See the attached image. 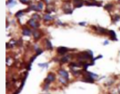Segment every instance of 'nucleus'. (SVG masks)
<instances>
[{
	"instance_id": "obj_10",
	"label": "nucleus",
	"mask_w": 120,
	"mask_h": 94,
	"mask_svg": "<svg viewBox=\"0 0 120 94\" xmlns=\"http://www.w3.org/2000/svg\"><path fill=\"white\" fill-rule=\"evenodd\" d=\"M86 5H97V6H99V5H101V2H86Z\"/></svg>"
},
{
	"instance_id": "obj_7",
	"label": "nucleus",
	"mask_w": 120,
	"mask_h": 94,
	"mask_svg": "<svg viewBox=\"0 0 120 94\" xmlns=\"http://www.w3.org/2000/svg\"><path fill=\"white\" fill-rule=\"evenodd\" d=\"M32 34H33V36L35 40L39 39L41 36V32L39 31V30H34L33 32H32Z\"/></svg>"
},
{
	"instance_id": "obj_17",
	"label": "nucleus",
	"mask_w": 120,
	"mask_h": 94,
	"mask_svg": "<svg viewBox=\"0 0 120 94\" xmlns=\"http://www.w3.org/2000/svg\"><path fill=\"white\" fill-rule=\"evenodd\" d=\"M38 8H39V11H41L43 9V3L42 2H39V3H38Z\"/></svg>"
},
{
	"instance_id": "obj_8",
	"label": "nucleus",
	"mask_w": 120,
	"mask_h": 94,
	"mask_svg": "<svg viewBox=\"0 0 120 94\" xmlns=\"http://www.w3.org/2000/svg\"><path fill=\"white\" fill-rule=\"evenodd\" d=\"M22 33H23L24 35H27V36H29V35H31L32 31L28 28H24L22 29Z\"/></svg>"
},
{
	"instance_id": "obj_20",
	"label": "nucleus",
	"mask_w": 120,
	"mask_h": 94,
	"mask_svg": "<svg viewBox=\"0 0 120 94\" xmlns=\"http://www.w3.org/2000/svg\"><path fill=\"white\" fill-rule=\"evenodd\" d=\"M49 63H39V66L41 67H47Z\"/></svg>"
},
{
	"instance_id": "obj_22",
	"label": "nucleus",
	"mask_w": 120,
	"mask_h": 94,
	"mask_svg": "<svg viewBox=\"0 0 120 94\" xmlns=\"http://www.w3.org/2000/svg\"><path fill=\"white\" fill-rule=\"evenodd\" d=\"M22 3H23V4H26V5H29L31 3V2H23V1H21Z\"/></svg>"
},
{
	"instance_id": "obj_13",
	"label": "nucleus",
	"mask_w": 120,
	"mask_h": 94,
	"mask_svg": "<svg viewBox=\"0 0 120 94\" xmlns=\"http://www.w3.org/2000/svg\"><path fill=\"white\" fill-rule=\"evenodd\" d=\"M69 58H70L69 55H67V56H65L63 58H62V59H61V61H62V63H66V62L69 61Z\"/></svg>"
},
{
	"instance_id": "obj_23",
	"label": "nucleus",
	"mask_w": 120,
	"mask_h": 94,
	"mask_svg": "<svg viewBox=\"0 0 120 94\" xmlns=\"http://www.w3.org/2000/svg\"><path fill=\"white\" fill-rule=\"evenodd\" d=\"M107 44H109V41H105V42H104V45H107Z\"/></svg>"
},
{
	"instance_id": "obj_15",
	"label": "nucleus",
	"mask_w": 120,
	"mask_h": 94,
	"mask_svg": "<svg viewBox=\"0 0 120 94\" xmlns=\"http://www.w3.org/2000/svg\"><path fill=\"white\" fill-rule=\"evenodd\" d=\"M74 3H75V7H81L82 5V2L75 1V2H74Z\"/></svg>"
},
{
	"instance_id": "obj_21",
	"label": "nucleus",
	"mask_w": 120,
	"mask_h": 94,
	"mask_svg": "<svg viewBox=\"0 0 120 94\" xmlns=\"http://www.w3.org/2000/svg\"><path fill=\"white\" fill-rule=\"evenodd\" d=\"M16 2L15 1H9L7 2V4H15Z\"/></svg>"
},
{
	"instance_id": "obj_12",
	"label": "nucleus",
	"mask_w": 120,
	"mask_h": 94,
	"mask_svg": "<svg viewBox=\"0 0 120 94\" xmlns=\"http://www.w3.org/2000/svg\"><path fill=\"white\" fill-rule=\"evenodd\" d=\"M45 42H46V48H47L48 49H52V43H51V42H50L49 40L46 39Z\"/></svg>"
},
{
	"instance_id": "obj_4",
	"label": "nucleus",
	"mask_w": 120,
	"mask_h": 94,
	"mask_svg": "<svg viewBox=\"0 0 120 94\" xmlns=\"http://www.w3.org/2000/svg\"><path fill=\"white\" fill-rule=\"evenodd\" d=\"M95 31L100 33V34H105V35L109 34V30L103 29L102 27H97V28H95Z\"/></svg>"
},
{
	"instance_id": "obj_16",
	"label": "nucleus",
	"mask_w": 120,
	"mask_h": 94,
	"mask_svg": "<svg viewBox=\"0 0 120 94\" xmlns=\"http://www.w3.org/2000/svg\"><path fill=\"white\" fill-rule=\"evenodd\" d=\"M32 19H35V20L37 21V20H39V19H40V16L38 14H34L33 16H32Z\"/></svg>"
},
{
	"instance_id": "obj_2",
	"label": "nucleus",
	"mask_w": 120,
	"mask_h": 94,
	"mask_svg": "<svg viewBox=\"0 0 120 94\" xmlns=\"http://www.w3.org/2000/svg\"><path fill=\"white\" fill-rule=\"evenodd\" d=\"M28 24L30 26L32 27V28H34V29H37L38 27L39 26V23H38L36 20H35V19H29V22H28Z\"/></svg>"
},
{
	"instance_id": "obj_24",
	"label": "nucleus",
	"mask_w": 120,
	"mask_h": 94,
	"mask_svg": "<svg viewBox=\"0 0 120 94\" xmlns=\"http://www.w3.org/2000/svg\"><path fill=\"white\" fill-rule=\"evenodd\" d=\"M86 23H80L79 25H81V26H84V24H85Z\"/></svg>"
},
{
	"instance_id": "obj_11",
	"label": "nucleus",
	"mask_w": 120,
	"mask_h": 94,
	"mask_svg": "<svg viewBox=\"0 0 120 94\" xmlns=\"http://www.w3.org/2000/svg\"><path fill=\"white\" fill-rule=\"evenodd\" d=\"M53 19L52 16H51L49 14H45L44 16V20L45 21H50Z\"/></svg>"
},
{
	"instance_id": "obj_19",
	"label": "nucleus",
	"mask_w": 120,
	"mask_h": 94,
	"mask_svg": "<svg viewBox=\"0 0 120 94\" xmlns=\"http://www.w3.org/2000/svg\"><path fill=\"white\" fill-rule=\"evenodd\" d=\"M60 82H62L63 84H66L67 83V82H68V80L67 79H65L64 78H62V77H60Z\"/></svg>"
},
{
	"instance_id": "obj_6",
	"label": "nucleus",
	"mask_w": 120,
	"mask_h": 94,
	"mask_svg": "<svg viewBox=\"0 0 120 94\" xmlns=\"http://www.w3.org/2000/svg\"><path fill=\"white\" fill-rule=\"evenodd\" d=\"M109 36L111 37V39L112 40H117V38H116V35L115 32L113 31V30H109V34H108Z\"/></svg>"
},
{
	"instance_id": "obj_5",
	"label": "nucleus",
	"mask_w": 120,
	"mask_h": 94,
	"mask_svg": "<svg viewBox=\"0 0 120 94\" xmlns=\"http://www.w3.org/2000/svg\"><path fill=\"white\" fill-rule=\"evenodd\" d=\"M57 51H58V53H59L60 55H64L65 52H67L69 51V49L67 48H65V47H59L58 49H57Z\"/></svg>"
},
{
	"instance_id": "obj_1",
	"label": "nucleus",
	"mask_w": 120,
	"mask_h": 94,
	"mask_svg": "<svg viewBox=\"0 0 120 94\" xmlns=\"http://www.w3.org/2000/svg\"><path fill=\"white\" fill-rule=\"evenodd\" d=\"M55 79H56V76H55V75H54L53 73H49V74H48L47 77H46L45 79V82L46 83V85H45V90H47V89H48L49 84L51 82H53L54 80H55Z\"/></svg>"
},
{
	"instance_id": "obj_18",
	"label": "nucleus",
	"mask_w": 120,
	"mask_h": 94,
	"mask_svg": "<svg viewBox=\"0 0 120 94\" xmlns=\"http://www.w3.org/2000/svg\"><path fill=\"white\" fill-rule=\"evenodd\" d=\"M22 14H23V10H21V11H19V12L16 13L15 16L16 17H19V16H22Z\"/></svg>"
},
{
	"instance_id": "obj_9",
	"label": "nucleus",
	"mask_w": 120,
	"mask_h": 94,
	"mask_svg": "<svg viewBox=\"0 0 120 94\" xmlns=\"http://www.w3.org/2000/svg\"><path fill=\"white\" fill-rule=\"evenodd\" d=\"M112 21L114 22V23H116V22H118V21L120 20V16L114 15L112 17Z\"/></svg>"
},
{
	"instance_id": "obj_14",
	"label": "nucleus",
	"mask_w": 120,
	"mask_h": 94,
	"mask_svg": "<svg viewBox=\"0 0 120 94\" xmlns=\"http://www.w3.org/2000/svg\"><path fill=\"white\" fill-rule=\"evenodd\" d=\"M113 8V5H112V4H107L105 6V9H106V10H108V11H110L111 10V9H112Z\"/></svg>"
},
{
	"instance_id": "obj_3",
	"label": "nucleus",
	"mask_w": 120,
	"mask_h": 94,
	"mask_svg": "<svg viewBox=\"0 0 120 94\" xmlns=\"http://www.w3.org/2000/svg\"><path fill=\"white\" fill-rule=\"evenodd\" d=\"M58 73L59 74L60 77H62V78H64L65 79H69V74L65 70H59L58 71Z\"/></svg>"
}]
</instances>
